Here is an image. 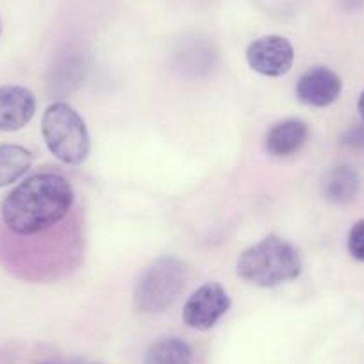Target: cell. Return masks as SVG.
Wrapping results in <instances>:
<instances>
[{"label":"cell","mask_w":364,"mask_h":364,"mask_svg":"<svg viewBox=\"0 0 364 364\" xmlns=\"http://www.w3.org/2000/svg\"><path fill=\"white\" fill-rule=\"evenodd\" d=\"M90 364H106V363H100V360H95V363H90Z\"/></svg>","instance_id":"17"},{"label":"cell","mask_w":364,"mask_h":364,"mask_svg":"<svg viewBox=\"0 0 364 364\" xmlns=\"http://www.w3.org/2000/svg\"><path fill=\"white\" fill-rule=\"evenodd\" d=\"M341 77L327 66H313L296 82V99L311 107H327L339 99Z\"/></svg>","instance_id":"7"},{"label":"cell","mask_w":364,"mask_h":364,"mask_svg":"<svg viewBox=\"0 0 364 364\" xmlns=\"http://www.w3.org/2000/svg\"><path fill=\"white\" fill-rule=\"evenodd\" d=\"M0 36H2V20H0Z\"/></svg>","instance_id":"16"},{"label":"cell","mask_w":364,"mask_h":364,"mask_svg":"<svg viewBox=\"0 0 364 364\" xmlns=\"http://www.w3.org/2000/svg\"><path fill=\"white\" fill-rule=\"evenodd\" d=\"M247 61L248 66L261 75L282 77L291 70L295 61V48L288 38L268 34L248 45Z\"/></svg>","instance_id":"6"},{"label":"cell","mask_w":364,"mask_h":364,"mask_svg":"<svg viewBox=\"0 0 364 364\" xmlns=\"http://www.w3.org/2000/svg\"><path fill=\"white\" fill-rule=\"evenodd\" d=\"M186 264L177 257L164 255L146 266L134 288V304L141 313H163L184 289Z\"/></svg>","instance_id":"4"},{"label":"cell","mask_w":364,"mask_h":364,"mask_svg":"<svg viewBox=\"0 0 364 364\" xmlns=\"http://www.w3.org/2000/svg\"><path fill=\"white\" fill-rule=\"evenodd\" d=\"M341 143L350 150H364V124L350 127L343 134Z\"/></svg>","instance_id":"14"},{"label":"cell","mask_w":364,"mask_h":364,"mask_svg":"<svg viewBox=\"0 0 364 364\" xmlns=\"http://www.w3.org/2000/svg\"><path fill=\"white\" fill-rule=\"evenodd\" d=\"M309 139V127L300 118H286L268 129L264 150L273 157H289L299 152Z\"/></svg>","instance_id":"9"},{"label":"cell","mask_w":364,"mask_h":364,"mask_svg":"<svg viewBox=\"0 0 364 364\" xmlns=\"http://www.w3.org/2000/svg\"><path fill=\"white\" fill-rule=\"evenodd\" d=\"M300 273L302 259L296 247L275 234L248 247L237 259V275L259 288H275L295 281Z\"/></svg>","instance_id":"2"},{"label":"cell","mask_w":364,"mask_h":364,"mask_svg":"<svg viewBox=\"0 0 364 364\" xmlns=\"http://www.w3.org/2000/svg\"><path fill=\"white\" fill-rule=\"evenodd\" d=\"M321 195L331 204H348L360 190V177L348 164H338L328 168L320 182Z\"/></svg>","instance_id":"10"},{"label":"cell","mask_w":364,"mask_h":364,"mask_svg":"<svg viewBox=\"0 0 364 364\" xmlns=\"http://www.w3.org/2000/svg\"><path fill=\"white\" fill-rule=\"evenodd\" d=\"M75 193L54 171L31 175L0 202V264L23 281H50L65 266ZM70 255V254H68Z\"/></svg>","instance_id":"1"},{"label":"cell","mask_w":364,"mask_h":364,"mask_svg":"<svg viewBox=\"0 0 364 364\" xmlns=\"http://www.w3.org/2000/svg\"><path fill=\"white\" fill-rule=\"evenodd\" d=\"M348 252L355 261L364 262V220H359L348 232Z\"/></svg>","instance_id":"13"},{"label":"cell","mask_w":364,"mask_h":364,"mask_svg":"<svg viewBox=\"0 0 364 364\" xmlns=\"http://www.w3.org/2000/svg\"><path fill=\"white\" fill-rule=\"evenodd\" d=\"M357 111H359L360 118H363V122H364V91L360 93L359 100H357Z\"/></svg>","instance_id":"15"},{"label":"cell","mask_w":364,"mask_h":364,"mask_svg":"<svg viewBox=\"0 0 364 364\" xmlns=\"http://www.w3.org/2000/svg\"><path fill=\"white\" fill-rule=\"evenodd\" d=\"M36 113V97L26 86H0V132L26 127Z\"/></svg>","instance_id":"8"},{"label":"cell","mask_w":364,"mask_h":364,"mask_svg":"<svg viewBox=\"0 0 364 364\" xmlns=\"http://www.w3.org/2000/svg\"><path fill=\"white\" fill-rule=\"evenodd\" d=\"M33 166V152L16 143L0 145V188L11 186Z\"/></svg>","instance_id":"11"},{"label":"cell","mask_w":364,"mask_h":364,"mask_svg":"<svg viewBox=\"0 0 364 364\" xmlns=\"http://www.w3.org/2000/svg\"><path fill=\"white\" fill-rule=\"evenodd\" d=\"M41 134L52 156L61 163L77 166L87 159L91 143L82 117L66 102L47 107L41 118Z\"/></svg>","instance_id":"3"},{"label":"cell","mask_w":364,"mask_h":364,"mask_svg":"<svg viewBox=\"0 0 364 364\" xmlns=\"http://www.w3.org/2000/svg\"><path fill=\"white\" fill-rule=\"evenodd\" d=\"M34 364H50V363H34Z\"/></svg>","instance_id":"18"},{"label":"cell","mask_w":364,"mask_h":364,"mask_svg":"<svg viewBox=\"0 0 364 364\" xmlns=\"http://www.w3.org/2000/svg\"><path fill=\"white\" fill-rule=\"evenodd\" d=\"M193 352L186 341L178 338H163L146 350L143 364H191Z\"/></svg>","instance_id":"12"},{"label":"cell","mask_w":364,"mask_h":364,"mask_svg":"<svg viewBox=\"0 0 364 364\" xmlns=\"http://www.w3.org/2000/svg\"><path fill=\"white\" fill-rule=\"evenodd\" d=\"M230 309V296L222 284L208 282L200 286L184 304L182 320L195 331H209Z\"/></svg>","instance_id":"5"}]
</instances>
